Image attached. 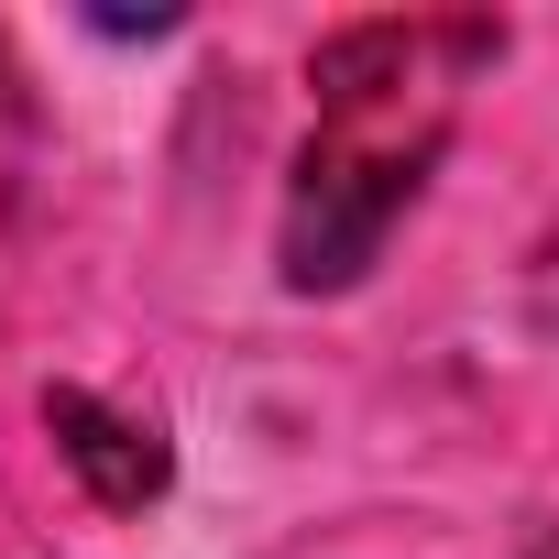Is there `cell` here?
<instances>
[{
	"instance_id": "6da1fadb",
	"label": "cell",
	"mask_w": 559,
	"mask_h": 559,
	"mask_svg": "<svg viewBox=\"0 0 559 559\" xmlns=\"http://www.w3.org/2000/svg\"><path fill=\"white\" fill-rule=\"evenodd\" d=\"M493 45H504L493 23H352L308 56L319 132L286 187V286L297 297L352 286L384 252V230L417 209V187L450 143L461 67H483Z\"/></svg>"
},
{
	"instance_id": "7a4b0ae2",
	"label": "cell",
	"mask_w": 559,
	"mask_h": 559,
	"mask_svg": "<svg viewBox=\"0 0 559 559\" xmlns=\"http://www.w3.org/2000/svg\"><path fill=\"white\" fill-rule=\"evenodd\" d=\"M45 428H56V450H67V472L88 483V504H110V515H143L165 483H176V461H165V439L143 428V417H121V406H99L88 384H45Z\"/></svg>"
},
{
	"instance_id": "3957f363",
	"label": "cell",
	"mask_w": 559,
	"mask_h": 559,
	"mask_svg": "<svg viewBox=\"0 0 559 559\" xmlns=\"http://www.w3.org/2000/svg\"><path fill=\"white\" fill-rule=\"evenodd\" d=\"M12 88H23V78H12V45H0V121H12Z\"/></svg>"
},
{
	"instance_id": "277c9868",
	"label": "cell",
	"mask_w": 559,
	"mask_h": 559,
	"mask_svg": "<svg viewBox=\"0 0 559 559\" xmlns=\"http://www.w3.org/2000/svg\"><path fill=\"white\" fill-rule=\"evenodd\" d=\"M548 286H559V241H548ZM548 319H559V308H548Z\"/></svg>"
}]
</instances>
